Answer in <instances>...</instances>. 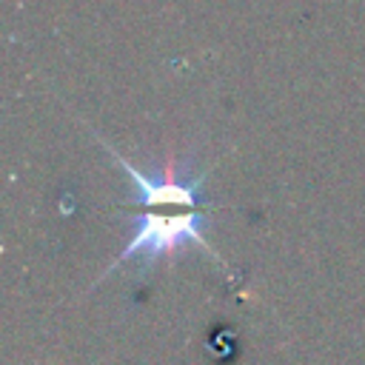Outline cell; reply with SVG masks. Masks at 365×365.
Masks as SVG:
<instances>
[{"label": "cell", "mask_w": 365, "mask_h": 365, "mask_svg": "<svg viewBox=\"0 0 365 365\" xmlns=\"http://www.w3.org/2000/svg\"><path fill=\"white\" fill-rule=\"evenodd\" d=\"M106 151L123 165L134 188V202L137 208H143V214L131 217V231L125 237V245L114 257L106 274H111L114 268L131 259H140L143 271H148L160 259H171L188 245L202 248L220 262V257L214 254L205 237L208 205L200 194L202 174H188V168H180L177 163L163 165L157 174H145L143 168L131 165L123 154H117L111 145H106Z\"/></svg>", "instance_id": "1"}]
</instances>
